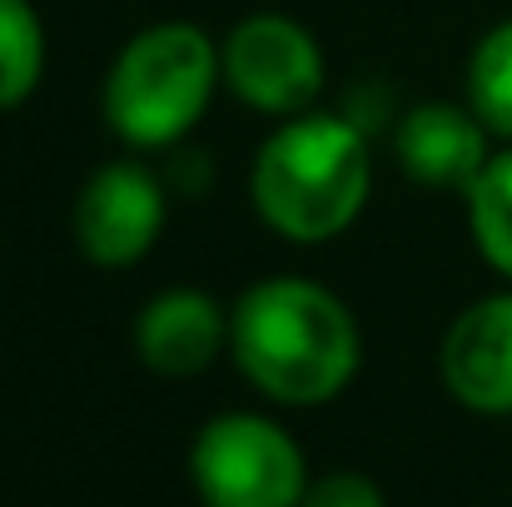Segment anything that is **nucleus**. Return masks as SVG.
I'll return each mask as SVG.
<instances>
[{"label": "nucleus", "mask_w": 512, "mask_h": 507, "mask_svg": "<svg viewBox=\"0 0 512 507\" xmlns=\"http://www.w3.org/2000/svg\"><path fill=\"white\" fill-rule=\"evenodd\" d=\"M229 358L269 403L319 408L358 378L363 329L329 284L269 274L229 304Z\"/></svg>", "instance_id": "nucleus-1"}, {"label": "nucleus", "mask_w": 512, "mask_h": 507, "mask_svg": "<svg viewBox=\"0 0 512 507\" xmlns=\"http://www.w3.org/2000/svg\"><path fill=\"white\" fill-rule=\"evenodd\" d=\"M368 194V130L343 110H304L279 120L249 165V204L259 224L299 249L348 234L368 209Z\"/></svg>", "instance_id": "nucleus-2"}, {"label": "nucleus", "mask_w": 512, "mask_h": 507, "mask_svg": "<svg viewBox=\"0 0 512 507\" xmlns=\"http://www.w3.org/2000/svg\"><path fill=\"white\" fill-rule=\"evenodd\" d=\"M219 85V40L194 20H155L115 50L100 115L125 150H174L209 115Z\"/></svg>", "instance_id": "nucleus-3"}, {"label": "nucleus", "mask_w": 512, "mask_h": 507, "mask_svg": "<svg viewBox=\"0 0 512 507\" xmlns=\"http://www.w3.org/2000/svg\"><path fill=\"white\" fill-rule=\"evenodd\" d=\"M189 483L204 507H299L309 468L274 418L219 413L189 443Z\"/></svg>", "instance_id": "nucleus-4"}, {"label": "nucleus", "mask_w": 512, "mask_h": 507, "mask_svg": "<svg viewBox=\"0 0 512 507\" xmlns=\"http://www.w3.org/2000/svg\"><path fill=\"white\" fill-rule=\"evenodd\" d=\"M219 65H224V90L269 120L319 110V95L329 85V60L319 35L279 10H254L234 20L219 40Z\"/></svg>", "instance_id": "nucleus-5"}, {"label": "nucleus", "mask_w": 512, "mask_h": 507, "mask_svg": "<svg viewBox=\"0 0 512 507\" xmlns=\"http://www.w3.org/2000/svg\"><path fill=\"white\" fill-rule=\"evenodd\" d=\"M165 219H170L165 179L135 155L90 169V179L70 204L75 249L95 269H135L160 244Z\"/></svg>", "instance_id": "nucleus-6"}, {"label": "nucleus", "mask_w": 512, "mask_h": 507, "mask_svg": "<svg viewBox=\"0 0 512 507\" xmlns=\"http://www.w3.org/2000/svg\"><path fill=\"white\" fill-rule=\"evenodd\" d=\"M438 378L453 403L483 418H512V289L453 314L438 343Z\"/></svg>", "instance_id": "nucleus-7"}, {"label": "nucleus", "mask_w": 512, "mask_h": 507, "mask_svg": "<svg viewBox=\"0 0 512 507\" xmlns=\"http://www.w3.org/2000/svg\"><path fill=\"white\" fill-rule=\"evenodd\" d=\"M393 160L423 189L468 194V184L493 160V135L468 100H418L393 120Z\"/></svg>", "instance_id": "nucleus-8"}, {"label": "nucleus", "mask_w": 512, "mask_h": 507, "mask_svg": "<svg viewBox=\"0 0 512 507\" xmlns=\"http://www.w3.org/2000/svg\"><path fill=\"white\" fill-rule=\"evenodd\" d=\"M130 338H135V358L150 373L194 378L219 353H229V309L194 284H174L140 304Z\"/></svg>", "instance_id": "nucleus-9"}, {"label": "nucleus", "mask_w": 512, "mask_h": 507, "mask_svg": "<svg viewBox=\"0 0 512 507\" xmlns=\"http://www.w3.org/2000/svg\"><path fill=\"white\" fill-rule=\"evenodd\" d=\"M463 214H468V239L478 259L512 284V145L493 150L483 174L468 184Z\"/></svg>", "instance_id": "nucleus-10"}, {"label": "nucleus", "mask_w": 512, "mask_h": 507, "mask_svg": "<svg viewBox=\"0 0 512 507\" xmlns=\"http://www.w3.org/2000/svg\"><path fill=\"white\" fill-rule=\"evenodd\" d=\"M463 100L488 125L493 140L512 145V15L493 20L473 40L468 70H463Z\"/></svg>", "instance_id": "nucleus-11"}, {"label": "nucleus", "mask_w": 512, "mask_h": 507, "mask_svg": "<svg viewBox=\"0 0 512 507\" xmlns=\"http://www.w3.org/2000/svg\"><path fill=\"white\" fill-rule=\"evenodd\" d=\"M45 80V20L30 0H0V115L20 110Z\"/></svg>", "instance_id": "nucleus-12"}, {"label": "nucleus", "mask_w": 512, "mask_h": 507, "mask_svg": "<svg viewBox=\"0 0 512 507\" xmlns=\"http://www.w3.org/2000/svg\"><path fill=\"white\" fill-rule=\"evenodd\" d=\"M299 507H388V503H383V493H378L373 478L343 468V473L314 478V483L304 488V503Z\"/></svg>", "instance_id": "nucleus-13"}]
</instances>
